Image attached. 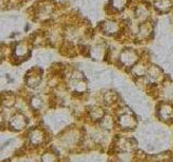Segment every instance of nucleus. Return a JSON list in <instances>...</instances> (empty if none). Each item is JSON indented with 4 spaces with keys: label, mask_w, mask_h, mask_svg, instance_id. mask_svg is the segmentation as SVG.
<instances>
[{
    "label": "nucleus",
    "mask_w": 173,
    "mask_h": 162,
    "mask_svg": "<svg viewBox=\"0 0 173 162\" xmlns=\"http://www.w3.org/2000/svg\"><path fill=\"white\" fill-rule=\"evenodd\" d=\"M116 124L118 127L121 128L122 130H132L136 127L138 121L135 119L133 114L130 112L129 109L127 110H122L117 115V119H116Z\"/></svg>",
    "instance_id": "f257e3e1"
},
{
    "label": "nucleus",
    "mask_w": 173,
    "mask_h": 162,
    "mask_svg": "<svg viewBox=\"0 0 173 162\" xmlns=\"http://www.w3.org/2000/svg\"><path fill=\"white\" fill-rule=\"evenodd\" d=\"M157 114L162 121H173V105L170 103H161L157 107Z\"/></svg>",
    "instance_id": "f03ea898"
},
{
    "label": "nucleus",
    "mask_w": 173,
    "mask_h": 162,
    "mask_svg": "<svg viewBox=\"0 0 173 162\" xmlns=\"http://www.w3.org/2000/svg\"><path fill=\"white\" fill-rule=\"evenodd\" d=\"M120 60H121L122 64L125 66L132 67L133 65H135V63L138 61V54L135 53L133 50H126L120 55Z\"/></svg>",
    "instance_id": "7ed1b4c3"
},
{
    "label": "nucleus",
    "mask_w": 173,
    "mask_h": 162,
    "mask_svg": "<svg viewBox=\"0 0 173 162\" xmlns=\"http://www.w3.org/2000/svg\"><path fill=\"white\" fill-rule=\"evenodd\" d=\"M105 112L102 107L100 106H93L91 109L89 110V117L92 121L95 122H100L101 120L105 117Z\"/></svg>",
    "instance_id": "20e7f679"
},
{
    "label": "nucleus",
    "mask_w": 173,
    "mask_h": 162,
    "mask_svg": "<svg viewBox=\"0 0 173 162\" xmlns=\"http://www.w3.org/2000/svg\"><path fill=\"white\" fill-rule=\"evenodd\" d=\"M99 123L103 130L110 131V130L114 129L115 125H116V119H114V118H113L112 116H109V115H105V117L99 122Z\"/></svg>",
    "instance_id": "39448f33"
},
{
    "label": "nucleus",
    "mask_w": 173,
    "mask_h": 162,
    "mask_svg": "<svg viewBox=\"0 0 173 162\" xmlns=\"http://www.w3.org/2000/svg\"><path fill=\"white\" fill-rule=\"evenodd\" d=\"M148 68L145 67L144 64H136V65H133L132 67V73L135 77H144L146 76V73H147Z\"/></svg>",
    "instance_id": "423d86ee"
},
{
    "label": "nucleus",
    "mask_w": 173,
    "mask_h": 162,
    "mask_svg": "<svg viewBox=\"0 0 173 162\" xmlns=\"http://www.w3.org/2000/svg\"><path fill=\"white\" fill-rule=\"evenodd\" d=\"M148 159H150L152 162H169L170 161V154L168 152H161V154L152 156Z\"/></svg>",
    "instance_id": "0eeeda50"
},
{
    "label": "nucleus",
    "mask_w": 173,
    "mask_h": 162,
    "mask_svg": "<svg viewBox=\"0 0 173 162\" xmlns=\"http://www.w3.org/2000/svg\"><path fill=\"white\" fill-rule=\"evenodd\" d=\"M117 101V94L114 92H107L104 94V103L107 106H113Z\"/></svg>",
    "instance_id": "6e6552de"
},
{
    "label": "nucleus",
    "mask_w": 173,
    "mask_h": 162,
    "mask_svg": "<svg viewBox=\"0 0 173 162\" xmlns=\"http://www.w3.org/2000/svg\"><path fill=\"white\" fill-rule=\"evenodd\" d=\"M156 5H157L158 9H160V10H168L170 8V1L169 0H158L157 2H156Z\"/></svg>",
    "instance_id": "1a4fd4ad"
},
{
    "label": "nucleus",
    "mask_w": 173,
    "mask_h": 162,
    "mask_svg": "<svg viewBox=\"0 0 173 162\" xmlns=\"http://www.w3.org/2000/svg\"><path fill=\"white\" fill-rule=\"evenodd\" d=\"M114 3H115V7L114 8H117V9H121L126 3V0H114Z\"/></svg>",
    "instance_id": "9d476101"
}]
</instances>
